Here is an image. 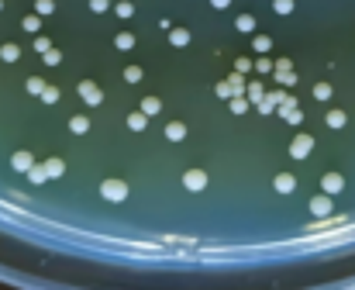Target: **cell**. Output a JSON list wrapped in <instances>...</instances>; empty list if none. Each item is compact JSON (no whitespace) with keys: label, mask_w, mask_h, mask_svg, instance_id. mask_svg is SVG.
<instances>
[{"label":"cell","mask_w":355,"mask_h":290,"mask_svg":"<svg viewBox=\"0 0 355 290\" xmlns=\"http://www.w3.org/2000/svg\"><path fill=\"white\" fill-rule=\"evenodd\" d=\"M59 59H62V55H59L55 49H49V52H45V62H49V66H59Z\"/></svg>","instance_id":"836d02e7"},{"label":"cell","mask_w":355,"mask_h":290,"mask_svg":"<svg viewBox=\"0 0 355 290\" xmlns=\"http://www.w3.org/2000/svg\"><path fill=\"white\" fill-rule=\"evenodd\" d=\"M314 97H318V100H328V97H331V87H328V83H318V87H314Z\"/></svg>","instance_id":"4316f807"},{"label":"cell","mask_w":355,"mask_h":290,"mask_svg":"<svg viewBox=\"0 0 355 290\" xmlns=\"http://www.w3.org/2000/svg\"><path fill=\"white\" fill-rule=\"evenodd\" d=\"M145 125H148V114H145V111H142V114H131V118H128V128H131V131H142Z\"/></svg>","instance_id":"4fadbf2b"},{"label":"cell","mask_w":355,"mask_h":290,"mask_svg":"<svg viewBox=\"0 0 355 290\" xmlns=\"http://www.w3.org/2000/svg\"><path fill=\"white\" fill-rule=\"evenodd\" d=\"M341 187H345V180H341L338 173H328V176H324V194H338Z\"/></svg>","instance_id":"52a82bcc"},{"label":"cell","mask_w":355,"mask_h":290,"mask_svg":"<svg viewBox=\"0 0 355 290\" xmlns=\"http://www.w3.org/2000/svg\"><path fill=\"white\" fill-rule=\"evenodd\" d=\"M310 211H314V214H328V211H331V200H328V197H314V200H310Z\"/></svg>","instance_id":"7c38bea8"},{"label":"cell","mask_w":355,"mask_h":290,"mask_svg":"<svg viewBox=\"0 0 355 290\" xmlns=\"http://www.w3.org/2000/svg\"><path fill=\"white\" fill-rule=\"evenodd\" d=\"M262 97H266V93H262V87H259V83H248V100H252V104H259Z\"/></svg>","instance_id":"d4e9b609"},{"label":"cell","mask_w":355,"mask_h":290,"mask_svg":"<svg viewBox=\"0 0 355 290\" xmlns=\"http://www.w3.org/2000/svg\"><path fill=\"white\" fill-rule=\"evenodd\" d=\"M131 45H135V35H128V31L117 35V49H131Z\"/></svg>","instance_id":"603a6c76"},{"label":"cell","mask_w":355,"mask_h":290,"mask_svg":"<svg viewBox=\"0 0 355 290\" xmlns=\"http://www.w3.org/2000/svg\"><path fill=\"white\" fill-rule=\"evenodd\" d=\"M255 52H269V45H272V38H266V35H255Z\"/></svg>","instance_id":"7402d4cb"},{"label":"cell","mask_w":355,"mask_h":290,"mask_svg":"<svg viewBox=\"0 0 355 290\" xmlns=\"http://www.w3.org/2000/svg\"><path fill=\"white\" fill-rule=\"evenodd\" d=\"M166 138H169V142H179V138H186V125H179V121L166 125Z\"/></svg>","instance_id":"ba28073f"},{"label":"cell","mask_w":355,"mask_h":290,"mask_svg":"<svg viewBox=\"0 0 355 290\" xmlns=\"http://www.w3.org/2000/svg\"><path fill=\"white\" fill-rule=\"evenodd\" d=\"M211 4H214V7H228V4H231V0H211Z\"/></svg>","instance_id":"ab89813d"},{"label":"cell","mask_w":355,"mask_h":290,"mask_svg":"<svg viewBox=\"0 0 355 290\" xmlns=\"http://www.w3.org/2000/svg\"><path fill=\"white\" fill-rule=\"evenodd\" d=\"M21 24H24V31H31V35H35L38 28H42V21H38V14H28V18H24Z\"/></svg>","instance_id":"e0dca14e"},{"label":"cell","mask_w":355,"mask_h":290,"mask_svg":"<svg viewBox=\"0 0 355 290\" xmlns=\"http://www.w3.org/2000/svg\"><path fill=\"white\" fill-rule=\"evenodd\" d=\"M272 7H276V14H290L293 11V0H272Z\"/></svg>","instance_id":"44dd1931"},{"label":"cell","mask_w":355,"mask_h":290,"mask_svg":"<svg viewBox=\"0 0 355 290\" xmlns=\"http://www.w3.org/2000/svg\"><path fill=\"white\" fill-rule=\"evenodd\" d=\"M0 7H4V0H0Z\"/></svg>","instance_id":"60d3db41"},{"label":"cell","mask_w":355,"mask_h":290,"mask_svg":"<svg viewBox=\"0 0 355 290\" xmlns=\"http://www.w3.org/2000/svg\"><path fill=\"white\" fill-rule=\"evenodd\" d=\"M310 149H314V138H310V135H297L293 145H290V156H293V159H303Z\"/></svg>","instance_id":"7a4b0ae2"},{"label":"cell","mask_w":355,"mask_h":290,"mask_svg":"<svg viewBox=\"0 0 355 290\" xmlns=\"http://www.w3.org/2000/svg\"><path fill=\"white\" fill-rule=\"evenodd\" d=\"M28 93H45V80L31 76V80H28Z\"/></svg>","instance_id":"ffe728a7"},{"label":"cell","mask_w":355,"mask_h":290,"mask_svg":"<svg viewBox=\"0 0 355 290\" xmlns=\"http://www.w3.org/2000/svg\"><path fill=\"white\" fill-rule=\"evenodd\" d=\"M272 187L280 190V194H293V187H297V180H293L290 173H280V176L272 180Z\"/></svg>","instance_id":"8992f818"},{"label":"cell","mask_w":355,"mask_h":290,"mask_svg":"<svg viewBox=\"0 0 355 290\" xmlns=\"http://www.w3.org/2000/svg\"><path fill=\"white\" fill-rule=\"evenodd\" d=\"M286 121H290V125H297V121H300V111H297V107H290V111H286Z\"/></svg>","instance_id":"f35d334b"},{"label":"cell","mask_w":355,"mask_h":290,"mask_svg":"<svg viewBox=\"0 0 355 290\" xmlns=\"http://www.w3.org/2000/svg\"><path fill=\"white\" fill-rule=\"evenodd\" d=\"M231 111H234V114H245V111H248V100H245V97H231Z\"/></svg>","instance_id":"2e32d148"},{"label":"cell","mask_w":355,"mask_h":290,"mask_svg":"<svg viewBox=\"0 0 355 290\" xmlns=\"http://www.w3.org/2000/svg\"><path fill=\"white\" fill-rule=\"evenodd\" d=\"M28 176L35 180V183H45V180H49V169H45V166H31V169H28Z\"/></svg>","instance_id":"9a60e30c"},{"label":"cell","mask_w":355,"mask_h":290,"mask_svg":"<svg viewBox=\"0 0 355 290\" xmlns=\"http://www.w3.org/2000/svg\"><path fill=\"white\" fill-rule=\"evenodd\" d=\"M100 194H104L107 200H124V197H128V183H124V180H104V183H100Z\"/></svg>","instance_id":"6da1fadb"},{"label":"cell","mask_w":355,"mask_h":290,"mask_svg":"<svg viewBox=\"0 0 355 290\" xmlns=\"http://www.w3.org/2000/svg\"><path fill=\"white\" fill-rule=\"evenodd\" d=\"M42 100H45V104H55V100H59V90H55V87H45Z\"/></svg>","instance_id":"f546056e"},{"label":"cell","mask_w":355,"mask_h":290,"mask_svg":"<svg viewBox=\"0 0 355 290\" xmlns=\"http://www.w3.org/2000/svg\"><path fill=\"white\" fill-rule=\"evenodd\" d=\"M35 7H38V14H52V7H55V4H52V0H38Z\"/></svg>","instance_id":"1f68e13d"},{"label":"cell","mask_w":355,"mask_h":290,"mask_svg":"<svg viewBox=\"0 0 355 290\" xmlns=\"http://www.w3.org/2000/svg\"><path fill=\"white\" fill-rule=\"evenodd\" d=\"M228 83L234 87V93H242V87H245V83H242V72H234V76H228Z\"/></svg>","instance_id":"4dcf8cb0"},{"label":"cell","mask_w":355,"mask_h":290,"mask_svg":"<svg viewBox=\"0 0 355 290\" xmlns=\"http://www.w3.org/2000/svg\"><path fill=\"white\" fill-rule=\"evenodd\" d=\"M90 7H93V11H97V14H100V11H107V7H110V4H107V0H90Z\"/></svg>","instance_id":"d590c367"},{"label":"cell","mask_w":355,"mask_h":290,"mask_svg":"<svg viewBox=\"0 0 355 290\" xmlns=\"http://www.w3.org/2000/svg\"><path fill=\"white\" fill-rule=\"evenodd\" d=\"M124 80H128V83H138V80H142V69H138V66H128V69H124Z\"/></svg>","instance_id":"484cf974"},{"label":"cell","mask_w":355,"mask_h":290,"mask_svg":"<svg viewBox=\"0 0 355 290\" xmlns=\"http://www.w3.org/2000/svg\"><path fill=\"white\" fill-rule=\"evenodd\" d=\"M159 107H162L159 97H145V100H142V111H145V114H159Z\"/></svg>","instance_id":"5bb4252c"},{"label":"cell","mask_w":355,"mask_h":290,"mask_svg":"<svg viewBox=\"0 0 355 290\" xmlns=\"http://www.w3.org/2000/svg\"><path fill=\"white\" fill-rule=\"evenodd\" d=\"M18 55H21V49H18L14 42H7V45H0V59H4V62H18Z\"/></svg>","instance_id":"30bf717a"},{"label":"cell","mask_w":355,"mask_h":290,"mask_svg":"<svg viewBox=\"0 0 355 290\" xmlns=\"http://www.w3.org/2000/svg\"><path fill=\"white\" fill-rule=\"evenodd\" d=\"M35 49H38V52H49L52 45H49V38H35Z\"/></svg>","instance_id":"8d00e7d4"},{"label":"cell","mask_w":355,"mask_h":290,"mask_svg":"<svg viewBox=\"0 0 355 290\" xmlns=\"http://www.w3.org/2000/svg\"><path fill=\"white\" fill-rule=\"evenodd\" d=\"M234 69H238V72H248V69H252V62H248V59H238V62H234Z\"/></svg>","instance_id":"74e56055"},{"label":"cell","mask_w":355,"mask_h":290,"mask_svg":"<svg viewBox=\"0 0 355 290\" xmlns=\"http://www.w3.org/2000/svg\"><path fill=\"white\" fill-rule=\"evenodd\" d=\"M255 69H259V72H269V69H276V66H272L269 59H255Z\"/></svg>","instance_id":"e575fe53"},{"label":"cell","mask_w":355,"mask_h":290,"mask_svg":"<svg viewBox=\"0 0 355 290\" xmlns=\"http://www.w3.org/2000/svg\"><path fill=\"white\" fill-rule=\"evenodd\" d=\"M80 97H83V100H87L90 107H97V104L104 100V93H100V87H97V83H90V80H87V83H80Z\"/></svg>","instance_id":"277c9868"},{"label":"cell","mask_w":355,"mask_h":290,"mask_svg":"<svg viewBox=\"0 0 355 290\" xmlns=\"http://www.w3.org/2000/svg\"><path fill=\"white\" fill-rule=\"evenodd\" d=\"M11 163H14V169H24V173H28L31 166H35L31 152H14V159H11Z\"/></svg>","instance_id":"9c48e42d"},{"label":"cell","mask_w":355,"mask_h":290,"mask_svg":"<svg viewBox=\"0 0 355 290\" xmlns=\"http://www.w3.org/2000/svg\"><path fill=\"white\" fill-rule=\"evenodd\" d=\"M183 183H186V190H204V187H207V173H204V169H190V173L183 176Z\"/></svg>","instance_id":"5b68a950"},{"label":"cell","mask_w":355,"mask_h":290,"mask_svg":"<svg viewBox=\"0 0 355 290\" xmlns=\"http://www.w3.org/2000/svg\"><path fill=\"white\" fill-rule=\"evenodd\" d=\"M217 97H224V100H228V97H234V87H231L228 80H224V83H217Z\"/></svg>","instance_id":"83f0119b"},{"label":"cell","mask_w":355,"mask_h":290,"mask_svg":"<svg viewBox=\"0 0 355 290\" xmlns=\"http://www.w3.org/2000/svg\"><path fill=\"white\" fill-rule=\"evenodd\" d=\"M131 14H135L131 4H117V18H131Z\"/></svg>","instance_id":"d6a6232c"},{"label":"cell","mask_w":355,"mask_h":290,"mask_svg":"<svg viewBox=\"0 0 355 290\" xmlns=\"http://www.w3.org/2000/svg\"><path fill=\"white\" fill-rule=\"evenodd\" d=\"M276 80H280V83H286V87H293L297 83V76H293V66H290V59H280V62H276Z\"/></svg>","instance_id":"3957f363"},{"label":"cell","mask_w":355,"mask_h":290,"mask_svg":"<svg viewBox=\"0 0 355 290\" xmlns=\"http://www.w3.org/2000/svg\"><path fill=\"white\" fill-rule=\"evenodd\" d=\"M328 125H331V128H341V125H345V114H341V111H331V114H328Z\"/></svg>","instance_id":"f1b7e54d"},{"label":"cell","mask_w":355,"mask_h":290,"mask_svg":"<svg viewBox=\"0 0 355 290\" xmlns=\"http://www.w3.org/2000/svg\"><path fill=\"white\" fill-rule=\"evenodd\" d=\"M45 169H49V176H62V169H66V166H62V159H49V163H45Z\"/></svg>","instance_id":"ac0fdd59"},{"label":"cell","mask_w":355,"mask_h":290,"mask_svg":"<svg viewBox=\"0 0 355 290\" xmlns=\"http://www.w3.org/2000/svg\"><path fill=\"white\" fill-rule=\"evenodd\" d=\"M69 128H72L76 135H83V131L90 128V121H87V118H72V121H69Z\"/></svg>","instance_id":"d6986e66"},{"label":"cell","mask_w":355,"mask_h":290,"mask_svg":"<svg viewBox=\"0 0 355 290\" xmlns=\"http://www.w3.org/2000/svg\"><path fill=\"white\" fill-rule=\"evenodd\" d=\"M169 42H173V45H179V49H183V45H190V31L173 28V31H169Z\"/></svg>","instance_id":"8fae6325"},{"label":"cell","mask_w":355,"mask_h":290,"mask_svg":"<svg viewBox=\"0 0 355 290\" xmlns=\"http://www.w3.org/2000/svg\"><path fill=\"white\" fill-rule=\"evenodd\" d=\"M252 28H255V18L252 14H242L238 18V31H252Z\"/></svg>","instance_id":"cb8c5ba5"}]
</instances>
